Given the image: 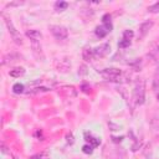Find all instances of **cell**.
I'll use <instances>...</instances> for the list:
<instances>
[{
  "label": "cell",
  "instance_id": "obj_4",
  "mask_svg": "<svg viewBox=\"0 0 159 159\" xmlns=\"http://www.w3.org/2000/svg\"><path fill=\"white\" fill-rule=\"evenodd\" d=\"M5 22H6L7 29H9L10 35H11V37H13V39L15 40V42H16V44H21V42H22V41H21V36H20V34L18 32V30L14 28L13 22H11L9 19H5Z\"/></svg>",
  "mask_w": 159,
  "mask_h": 159
},
{
  "label": "cell",
  "instance_id": "obj_18",
  "mask_svg": "<svg viewBox=\"0 0 159 159\" xmlns=\"http://www.w3.org/2000/svg\"><path fill=\"white\" fill-rule=\"evenodd\" d=\"M158 100H159V94H158Z\"/></svg>",
  "mask_w": 159,
  "mask_h": 159
},
{
  "label": "cell",
  "instance_id": "obj_2",
  "mask_svg": "<svg viewBox=\"0 0 159 159\" xmlns=\"http://www.w3.org/2000/svg\"><path fill=\"white\" fill-rule=\"evenodd\" d=\"M102 76L108 81H116L117 78L121 76V70L118 69H106L102 71Z\"/></svg>",
  "mask_w": 159,
  "mask_h": 159
},
{
  "label": "cell",
  "instance_id": "obj_8",
  "mask_svg": "<svg viewBox=\"0 0 159 159\" xmlns=\"http://www.w3.org/2000/svg\"><path fill=\"white\" fill-rule=\"evenodd\" d=\"M26 35H28L31 40H35V41H39L41 37H42V35H41L37 30H29V31L26 32Z\"/></svg>",
  "mask_w": 159,
  "mask_h": 159
},
{
  "label": "cell",
  "instance_id": "obj_7",
  "mask_svg": "<svg viewBox=\"0 0 159 159\" xmlns=\"http://www.w3.org/2000/svg\"><path fill=\"white\" fill-rule=\"evenodd\" d=\"M152 26H153V22H152V21H147V22H144V24H142L141 28H139L141 35H142V36H146L147 32L149 31V29L152 28Z\"/></svg>",
  "mask_w": 159,
  "mask_h": 159
},
{
  "label": "cell",
  "instance_id": "obj_15",
  "mask_svg": "<svg viewBox=\"0 0 159 159\" xmlns=\"http://www.w3.org/2000/svg\"><path fill=\"white\" fill-rule=\"evenodd\" d=\"M149 11H150V13H158V11H159V3H156L154 5L150 6Z\"/></svg>",
  "mask_w": 159,
  "mask_h": 159
},
{
  "label": "cell",
  "instance_id": "obj_16",
  "mask_svg": "<svg viewBox=\"0 0 159 159\" xmlns=\"http://www.w3.org/2000/svg\"><path fill=\"white\" fill-rule=\"evenodd\" d=\"M132 36H133V31H131V30H127V31H124V34H123V37L129 39V40H131Z\"/></svg>",
  "mask_w": 159,
  "mask_h": 159
},
{
  "label": "cell",
  "instance_id": "obj_11",
  "mask_svg": "<svg viewBox=\"0 0 159 159\" xmlns=\"http://www.w3.org/2000/svg\"><path fill=\"white\" fill-rule=\"evenodd\" d=\"M131 45V40L129 39H126V37H123L122 39V41L118 44V46L121 47V49H124V47H128Z\"/></svg>",
  "mask_w": 159,
  "mask_h": 159
},
{
  "label": "cell",
  "instance_id": "obj_6",
  "mask_svg": "<svg viewBox=\"0 0 159 159\" xmlns=\"http://www.w3.org/2000/svg\"><path fill=\"white\" fill-rule=\"evenodd\" d=\"M108 51H109V44H103V45H101V46H98L96 47L93 50V54L94 56H100V57H103V56H106L108 54Z\"/></svg>",
  "mask_w": 159,
  "mask_h": 159
},
{
  "label": "cell",
  "instance_id": "obj_10",
  "mask_svg": "<svg viewBox=\"0 0 159 159\" xmlns=\"http://www.w3.org/2000/svg\"><path fill=\"white\" fill-rule=\"evenodd\" d=\"M93 50H91V49H86V50H83V59L86 60V61H91V60L93 59Z\"/></svg>",
  "mask_w": 159,
  "mask_h": 159
},
{
  "label": "cell",
  "instance_id": "obj_1",
  "mask_svg": "<svg viewBox=\"0 0 159 159\" xmlns=\"http://www.w3.org/2000/svg\"><path fill=\"white\" fill-rule=\"evenodd\" d=\"M134 98H135V102L139 104H142L143 102H144V83H143V81L138 82L137 86H135Z\"/></svg>",
  "mask_w": 159,
  "mask_h": 159
},
{
  "label": "cell",
  "instance_id": "obj_3",
  "mask_svg": "<svg viewBox=\"0 0 159 159\" xmlns=\"http://www.w3.org/2000/svg\"><path fill=\"white\" fill-rule=\"evenodd\" d=\"M52 35H54L57 40H65L67 37V30L62 26H51L50 28Z\"/></svg>",
  "mask_w": 159,
  "mask_h": 159
},
{
  "label": "cell",
  "instance_id": "obj_14",
  "mask_svg": "<svg viewBox=\"0 0 159 159\" xmlns=\"http://www.w3.org/2000/svg\"><path fill=\"white\" fill-rule=\"evenodd\" d=\"M86 138H87V141L88 142H92V147H97L98 144H100V139H97V138H92V137H87L86 135Z\"/></svg>",
  "mask_w": 159,
  "mask_h": 159
},
{
  "label": "cell",
  "instance_id": "obj_9",
  "mask_svg": "<svg viewBox=\"0 0 159 159\" xmlns=\"http://www.w3.org/2000/svg\"><path fill=\"white\" fill-rule=\"evenodd\" d=\"M24 72H25V70L22 69V67H16V69L10 71V76L11 77H20L24 75Z\"/></svg>",
  "mask_w": 159,
  "mask_h": 159
},
{
  "label": "cell",
  "instance_id": "obj_17",
  "mask_svg": "<svg viewBox=\"0 0 159 159\" xmlns=\"http://www.w3.org/2000/svg\"><path fill=\"white\" fill-rule=\"evenodd\" d=\"M92 148H93V147L92 146H85V147H83V152H85V153H87V154H88V153H92Z\"/></svg>",
  "mask_w": 159,
  "mask_h": 159
},
{
  "label": "cell",
  "instance_id": "obj_13",
  "mask_svg": "<svg viewBox=\"0 0 159 159\" xmlns=\"http://www.w3.org/2000/svg\"><path fill=\"white\" fill-rule=\"evenodd\" d=\"M56 9H60V10H65L67 6H69V4L67 3H63V1H57L56 3Z\"/></svg>",
  "mask_w": 159,
  "mask_h": 159
},
{
  "label": "cell",
  "instance_id": "obj_5",
  "mask_svg": "<svg viewBox=\"0 0 159 159\" xmlns=\"http://www.w3.org/2000/svg\"><path fill=\"white\" fill-rule=\"evenodd\" d=\"M111 30H112L111 22H106V24H103L102 26H98V28L96 29V35L100 36V37H104Z\"/></svg>",
  "mask_w": 159,
  "mask_h": 159
},
{
  "label": "cell",
  "instance_id": "obj_12",
  "mask_svg": "<svg viewBox=\"0 0 159 159\" xmlns=\"http://www.w3.org/2000/svg\"><path fill=\"white\" fill-rule=\"evenodd\" d=\"M13 91L15 93H21L22 91H24V86H22L21 83H16V85H14Z\"/></svg>",
  "mask_w": 159,
  "mask_h": 159
}]
</instances>
